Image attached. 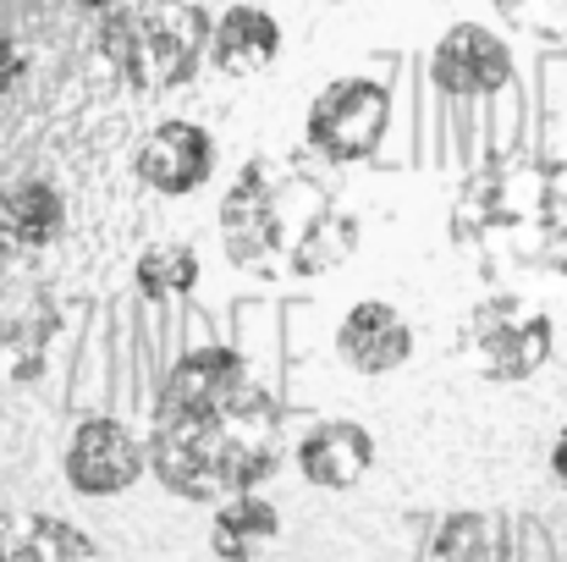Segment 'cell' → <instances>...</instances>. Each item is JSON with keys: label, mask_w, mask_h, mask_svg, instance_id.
I'll return each instance as SVG.
<instances>
[{"label": "cell", "mask_w": 567, "mask_h": 562, "mask_svg": "<svg viewBox=\"0 0 567 562\" xmlns=\"http://www.w3.org/2000/svg\"><path fill=\"white\" fill-rule=\"evenodd\" d=\"M150 474L183 502H231L281 469V408L237 348H193L161 380Z\"/></svg>", "instance_id": "obj_1"}, {"label": "cell", "mask_w": 567, "mask_h": 562, "mask_svg": "<svg viewBox=\"0 0 567 562\" xmlns=\"http://www.w3.org/2000/svg\"><path fill=\"white\" fill-rule=\"evenodd\" d=\"M326 166V161H320ZM309 155H254L220 193V248L259 282H315L342 270L364 221Z\"/></svg>", "instance_id": "obj_2"}, {"label": "cell", "mask_w": 567, "mask_h": 562, "mask_svg": "<svg viewBox=\"0 0 567 562\" xmlns=\"http://www.w3.org/2000/svg\"><path fill=\"white\" fill-rule=\"evenodd\" d=\"M209 17L193 0H122L100 17V55L138 94L183 89L209 50Z\"/></svg>", "instance_id": "obj_3"}, {"label": "cell", "mask_w": 567, "mask_h": 562, "mask_svg": "<svg viewBox=\"0 0 567 562\" xmlns=\"http://www.w3.org/2000/svg\"><path fill=\"white\" fill-rule=\"evenodd\" d=\"M463 359L480 380L496 386H518L529 375L546 370L551 348H557V326L546 309H535L518 293H491L463 315Z\"/></svg>", "instance_id": "obj_4"}, {"label": "cell", "mask_w": 567, "mask_h": 562, "mask_svg": "<svg viewBox=\"0 0 567 562\" xmlns=\"http://www.w3.org/2000/svg\"><path fill=\"white\" fill-rule=\"evenodd\" d=\"M391 127V89L380 78H331L303 116V144L326 166H359Z\"/></svg>", "instance_id": "obj_5"}, {"label": "cell", "mask_w": 567, "mask_h": 562, "mask_svg": "<svg viewBox=\"0 0 567 562\" xmlns=\"http://www.w3.org/2000/svg\"><path fill=\"white\" fill-rule=\"evenodd\" d=\"M150 469V441L111 413H89L78 419L66 452H61V474L78 497H122L144 480Z\"/></svg>", "instance_id": "obj_6"}, {"label": "cell", "mask_w": 567, "mask_h": 562, "mask_svg": "<svg viewBox=\"0 0 567 562\" xmlns=\"http://www.w3.org/2000/svg\"><path fill=\"white\" fill-rule=\"evenodd\" d=\"M430 83L452 100H485L513 83V44L485 22H452L430 50Z\"/></svg>", "instance_id": "obj_7"}, {"label": "cell", "mask_w": 567, "mask_h": 562, "mask_svg": "<svg viewBox=\"0 0 567 562\" xmlns=\"http://www.w3.org/2000/svg\"><path fill=\"white\" fill-rule=\"evenodd\" d=\"M133 172L138 183H150L166 198H183V193H198V187L215 177V139L198 127V122H161L144 133L138 155H133Z\"/></svg>", "instance_id": "obj_8"}, {"label": "cell", "mask_w": 567, "mask_h": 562, "mask_svg": "<svg viewBox=\"0 0 567 562\" xmlns=\"http://www.w3.org/2000/svg\"><path fill=\"white\" fill-rule=\"evenodd\" d=\"M413 343H419V337H413V320H408L396 304H385V298L353 304V309L337 320V337H331L337 359L353 375L402 370V365L413 359Z\"/></svg>", "instance_id": "obj_9"}, {"label": "cell", "mask_w": 567, "mask_h": 562, "mask_svg": "<svg viewBox=\"0 0 567 562\" xmlns=\"http://www.w3.org/2000/svg\"><path fill=\"white\" fill-rule=\"evenodd\" d=\"M298 474L320 491H353L375 469V436L359 419H320L298 436Z\"/></svg>", "instance_id": "obj_10"}, {"label": "cell", "mask_w": 567, "mask_h": 562, "mask_svg": "<svg viewBox=\"0 0 567 562\" xmlns=\"http://www.w3.org/2000/svg\"><path fill=\"white\" fill-rule=\"evenodd\" d=\"M66 232V193L44 177H17L0 187V243L17 259H33L55 248Z\"/></svg>", "instance_id": "obj_11"}, {"label": "cell", "mask_w": 567, "mask_h": 562, "mask_svg": "<svg viewBox=\"0 0 567 562\" xmlns=\"http://www.w3.org/2000/svg\"><path fill=\"white\" fill-rule=\"evenodd\" d=\"M281 55V22L265 6H226L209 28V61L226 78H259Z\"/></svg>", "instance_id": "obj_12"}, {"label": "cell", "mask_w": 567, "mask_h": 562, "mask_svg": "<svg viewBox=\"0 0 567 562\" xmlns=\"http://www.w3.org/2000/svg\"><path fill=\"white\" fill-rule=\"evenodd\" d=\"M281 546V508L265 491L231 497L209 519V552L220 562H265Z\"/></svg>", "instance_id": "obj_13"}, {"label": "cell", "mask_w": 567, "mask_h": 562, "mask_svg": "<svg viewBox=\"0 0 567 562\" xmlns=\"http://www.w3.org/2000/svg\"><path fill=\"white\" fill-rule=\"evenodd\" d=\"M0 562H105V558H100V546H94L72 519H55V513H17L11 552Z\"/></svg>", "instance_id": "obj_14"}, {"label": "cell", "mask_w": 567, "mask_h": 562, "mask_svg": "<svg viewBox=\"0 0 567 562\" xmlns=\"http://www.w3.org/2000/svg\"><path fill=\"white\" fill-rule=\"evenodd\" d=\"M133 287L150 298V304H172V298H188L198 287V254L188 243H155L133 259Z\"/></svg>", "instance_id": "obj_15"}, {"label": "cell", "mask_w": 567, "mask_h": 562, "mask_svg": "<svg viewBox=\"0 0 567 562\" xmlns=\"http://www.w3.org/2000/svg\"><path fill=\"white\" fill-rule=\"evenodd\" d=\"M419 562H507L502 558V530L485 513H446Z\"/></svg>", "instance_id": "obj_16"}, {"label": "cell", "mask_w": 567, "mask_h": 562, "mask_svg": "<svg viewBox=\"0 0 567 562\" xmlns=\"http://www.w3.org/2000/svg\"><path fill=\"white\" fill-rule=\"evenodd\" d=\"M518 33H535L546 44L567 39V0H491Z\"/></svg>", "instance_id": "obj_17"}, {"label": "cell", "mask_w": 567, "mask_h": 562, "mask_svg": "<svg viewBox=\"0 0 567 562\" xmlns=\"http://www.w3.org/2000/svg\"><path fill=\"white\" fill-rule=\"evenodd\" d=\"M17 78H22V44H17L11 33H0V94H6Z\"/></svg>", "instance_id": "obj_18"}, {"label": "cell", "mask_w": 567, "mask_h": 562, "mask_svg": "<svg viewBox=\"0 0 567 562\" xmlns=\"http://www.w3.org/2000/svg\"><path fill=\"white\" fill-rule=\"evenodd\" d=\"M546 463H551V480L567 491V425L557 430V441H551V458H546Z\"/></svg>", "instance_id": "obj_19"}, {"label": "cell", "mask_w": 567, "mask_h": 562, "mask_svg": "<svg viewBox=\"0 0 567 562\" xmlns=\"http://www.w3.org/2000/svg\"><path fill=\"white\" fill-rule=\"evenodd\" d=\"M11 535H17V513H6V508H0V558L11 552Z\"/></svg>", "instance_id": "obj_20"}, {"label": "cell", "mask_w": 567, "mask_h": 562, "mask_svg": "<svg viewBox=\"0 0 567 562\" xmlns=\"http://www.w3.org/2000/svg\"><path fill=\"white\" fill-rule=\"evenodd\" d=\"M78 6H83V11H100V17H105V11H116L122 0H78Z\"/></svg>", "instance_id": "obj_21"}, {"label": "cell", "mask_w": 567, "mask_h": 562, "mask_svg": "<svg viewBox=\"0 0 567 562\" xmlns=\"http://www.w3.org/2000/svg\"><path fill=\"white\" fill-rule=\"evenodd\" d=\"M331 6H342V0H331Z\"/></svg>", "instance_id": "obj_22"}]
</instances>
